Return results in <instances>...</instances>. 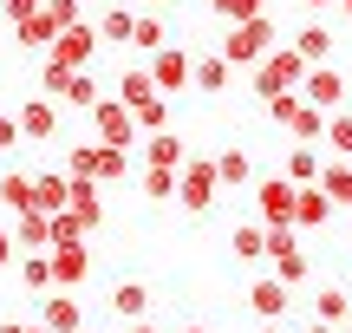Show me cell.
I'll use <instances>...</instances> for the list:
<instances>
[{"mask_svg":"<svg viewBox=\"0 0 352 333\" xmlns=\"http://www.w3.org/2000/svg\"><path fill=\"white\" fill-rule=\"evenodd\" d=\"M280 46V33H274V13H254V20H235L222 33V59L228 65H261L267 52Z\"/></svg>","mask_w":352,"mask_h":333,"instance_id":"6da1fadb","label":"cell"},{"mask_svg":"<svg viewBox=\"0 0 352 333\" xmlns=\"http://www.w3.org/2000/svg\"><path fill=\"white\" fill-rule=\"evenodd\" d=\"M222 183H215V157H189L183 170H176V203L189 209V216H209L215 203H222Z\"/></svg>","mask_w":352,"mask_h":333,"instance_id":"7a4b0ae2","label":"cell"},{"mask_svg":"<svg viewBox=\"0 0 352 333\" xmlns=\"http://www.w3.org/2000/svg\"><path fill=\"white\" fill-rule=\"evenodd\" d=\"M307 72H314V65L300 59V46H274L261 65H254V92H261V98H267V92H300Z\"/></svg>","mask_w":352,"mask_h":333,"instance_id":"3957f363","label":"cell"},{"mask_svg":"<svg viewBox=\"0 0 352 333\" xmlns=\"http://www.w3.org/2000/svg\"><path fill=\"white\" fill-rule=\"evenodd\" d=\"M91 125H98V144H124V151H138V144H144V131H138V111H131V105L118 98V92L91 105Z\"/></svg>","mask_w":352,"mask_h":333,"instance_id":"277c9868","label":"cell"},{"mask_svg":"<svg viewBox=\"0 0 352 333\" xmlns=\"http://www.w3.org/2000/svg\"><path fill=\"white\" fill-rule=\"evenodd\" d=\"M294 203H300V183H287V177H254V209H261L267 229H294Z\"/></svg>","mask_w":352,"mask_h":333,"instance_id":"5b68a950","label":"cell"},{"mask_svg":"<svg viewBox=\"0 0 352 333\" xmlns=\"http://www.w3.org/2000/svg\"><path fill=\"white\" fill-rule=\"evenodd\" d=\"M287 308H294V288L280 281V275L254 268V281H248V314H254V321H280Z\"/></svg>","mask_w":352,"mask_h":333,"instance_id":"8992f818","label":"cell"},{"mask_svg":"<svg viewBox=\"0 0 352 333\" xmlns=\"http://www.w3.org/2000/svg\"><path fill=\"white\" fill-rule=\"evenodd\" d=\"M104 46V33H98V26H85V20H78V26H65V33L59 39H52V59H65V65H72V72H78V65H91V52H98Z\"/></svg>","mask_w":352,"mask_h":333,"instance_id":"52a82bcc","label":"cell"},{"mask_svg":"<svg viewBox=\"0 0 352 333\" xmlns=\"http://www.w3.org/2000/svg\"><path fill=\"white\" fill-rule=\"evenodd\" d=\"M20 131H26V144H52L59 138V98L33 92V98L20 105Z\"/></svg>","mask_w":352,"mask_h":333,"instance_id":"ba28073f","label":"cell"},{"mask_svg":"<svg viewBox=\"0 0 352 333\" xmlns=\"http://www.w3.org/2000/svg\"><path fill=\"white\" fill-rule=\"evenodd\" d=\"M151 78H157V92H189L196 59H189L183 46H164V52H151Z\"/></svg>","mask_w":352,"mask_h":333,"instance_id":"9c48e42d","label":"cell"},{"mask_svg":"<svg viewBox=\"0 0 352 333\" xmlns=\"http://www.w3.org/2000/svg\"><path fill=\"white\" fill-rule=\"evenodd\" d=\"M39 327H52V333H78L85 327V308L72 301V288H52V294L39 301Z\"/></svg>","mask_w":352,"mask_h":333,"instance_id":"30bf717a","label":"cell"},{"mask_svg":"<svg viewBox=\"0 0 352 333\" xmlns=\"http://www.w3.org/2000/svg\"><path fill=\"white\" fill-rule=\"evenodd\" d=\"M138 164H151V170H183L189 151H183V138H176V131H151V138L138 144Z\"/></svg>","mask_w":352,"mask_h":333,"instance_id":"8fae6325","label":"cell"},{"mask_svg":"<svg viewBox=\"0 0 352 333\" xmlns=\"http://www.w3.org/2000/svg\"><path fill=\"white\" fill-rule=\"evenodd\" d=\"M300 98L320 105V111H340V105H346V78L333 72V65H314V72H307V85H300Z\"/></svg>","mask_w":352,"mask_h":333,"instance_id":"7c38bea8","label":"cell"},{"mask_svg":"<svg viewBox=\"0 0 352 333\" xmlns=\"http://www.w3.org/2000/svg\"><path fill=\"white\" fill-rule=\"evenodd\" d=\"M91 275V248L85 242H52V281L59 288H78Z\"/></svg>","mask_w":352,"mask_h":333,"instance_id":"4fadbf2b","label":"cell"},{"mask_svg":"<svg viewBox=\"0 0 352 333\" xmlns=\"http://www.w3.org/2000/svg\"><path fill=\"white\" fill-rule=\"evenodd\" d=\"M65 203H72V177H65V170H39L33 177V209L39 216H59Z\"/></svg>","mask_w":352,"mask_h":333,"instance_id":"5bb4252c","label":"cell"},{"mask_svg":"<svg viewBox=\"0 0 352 333\" xmlns=\"http://www.w3.org/2000/svg\"><path fill=\"white\" fill-rule=\"evenodd\" d=\"M228 255L248 261V268H267V222H241V229L228 235Z\"/></svg>","mask_w":352,"mask_h":333,"instance_id":"9a60e30c","label":"cell"},{"mask_svg":"<svg viewBox=\"0 0 352 333\" xmlns=\"http://www.w3.org/2000/svg\"><path fill=\"white\" fill-rule=\"evenodd\" d=\"M13 268H20V288H26V294H52V288H59V281H52V248H26Z\"/></svg>","mask_w":352,"mask_h":333,"instance_id":"2e32d148","label":"cell"},{"mask_svg":"<svg viewBox=\"0 0 352 333\" xmlns=\"http://www.w3.org/2000/svg\"><path fill=\"white\" fill-rule=\"evenodd\" d=\"M215 183H222V190H248V183H254V164H248V151L222 144V151H215Z\"/></svg>","mask_w":352,"mask_h":333,"instance_id":"e0dca14e","label":"cell"},{"mask_svg":"<svg viewBox=\"0 0 352 333\" xmlns=\"http://www.w3.org/2000/svg\"><path fill=\"white\" fill-rule=\"evenodd\" d=\"M327 222H333V196L320 183H307L300 203H294V229H327Z\"/></svg>","mask_w":352,"mask_h":333,"instance_id":"ac0fdd59","label":"cell"},{"mask_svg":"<svg viewBox=\"0 0 352 333\" xmlns=\"http://www.w3.org/2000/svg\"><path fill=\"white\" fill-rule=\"evenodd\" d=\"M320 170H327L320 144H294V151H287V164H280V177H287V183H300V190H307V183H320Z\"/></svg>","mask_w":352,"mask_h":333,"instance_id":"d6986e66","label":"cell"},{"mask_svg":"<svg viewBox=\"0 0 352 333\" xmlns=\"http://www.w3.org/2000/svg\"><path fill=\"white\" fill-rule=\"evenodd\" d=\"M314 321H333V327L352 321V288H346V281H327V288L314 294Z\"/></svg>","mask_w":352,"mask_h":333,"instance_id":"ffe728a7","label":"cell"},{"mask_svg":"<svg viewBox=\"0 0 352 333\" xmlns=\"http://www.w3.org/2000/svg\"><path fill=\"white\" fill-rule=\"evenodd\" d=\"M111 314L118 321H144V314H151V288L144 281H118L111 288Z\"/></svg>","mask_w":352,"mask_h":333,"instance_id":"44dd1931","label":"cell"},{"mask_svg":"<svg viewBox=\"0 0 352 333\" xmlns=\"http://www.w3.org/2000/svg\"><path fill=\"white\" fill-rule=\"evenodd\" d=\"M228 78H235V65H228L222 46H215V52H202V59H196V78H189V85H196V92H228Z\"/></svg>","mask_w":352,"mask_h":333,"instance_id":"7402d4cb","label":"cell"},{"mask_svg":"<svg viewBox=\"0 0 352 333\" xmlns=\"http://www.w3.org/2000/svg\"><path fill=\"white\" fill-rule=\"evenodd\" d=\"M13 242H20V248H52V216L20 209V216H13Z\"/></svg>","mask_w":352,"mask_h":333,"instance_id":"603a6c76","label":"cell"},{"mask_svg":"<svg viewBox=\"0 0 352 333\" xmlns=\"http://www.w3.org/2000/svg\"><path fill=\"white\" fill-rule=\"evenodd\" d=\"M320 190L333 196V209H352V157H333V164L320 170Z\"/></svg>","mask_w":352,"mask_h":333,"instance_id":"cb8c5ba5","label":"cell"},{"mask_svg":"<svg viewBox=\"0 0 352 333\" xmlns=\"http://www.w3.org/2000/svg\"><path fill=\"white\" fill-rule=\"evenodd\" d=\"M0 209H7V216L33 209V170H7V177H0Z\"/></svg>","mask_w":352,"mask_h":333,"instance_id":"d4e9b609","label":"cell"},{"mask_svg":"<svg viewBox=\"0 0 352 333\" xmlns=\"http://www.w3.org/2000/svg\"><path fill=\"white\" fill-rule=\"evenodd\" d=\"M13 39H20V46H33V52H46L52 39H59V20H52L46 7H39L33 20H20V26H13Z\"/></svg>","mask_w":352,"mask_h":333,"instance_id":"484cf974","label":"cell"},{"mask_svg":"<svg viewBox=\"0 0 352 333\" xmlns=\"http://www.w3.org/2000/svg\"><path fill=\"white\" fill-rule=\"evenodd\" d=\"M287 46H300V59H307V65H327V52H333V33H327L320 20H307L300 33L287 39Z\"/></svg>","mask_w":352,"mask_h":333,"instance_id":"4316f807","label":"cell"},{"mask_svg":"<svg viewBox=\"0 0 352 333\" xmlns=\"http://www.w3.org/2000/svg\"><path fill=\"white\" fill-rule=\"evenodd\" d=\"M327 118H333V111L300 105V111H294V125H287V138H294V144H327Z\"/></svg>","mask_w":352,"mask_h":333,"instance_id":"83f0119b","label":"cell"},{"mask_svg":"<svg viewBox=\"0 0 352 333\" xmlns=\"http://www.w3.org/2000/svg\"><path fill=\"white\" fill-rule=\"evenodd\" d=\"M118 98H124L131 111H138V105H151V98H157V78H151V65H131V72L118 78Z\"/></svg>","mask_w":352,"mask_h":333,"instance_id":"f1b7e54d","label":"cell"},{"mask_svg":"<svg viewBox=\"0 0 352 333\" xmlns=\"http://www.w3.org/2000/svg\"><path fill=\"white\" fill-rule=\"evenodd\" d=\"M131 46H138L144 59H151V52H164V20H157L151 7H144V13H138V26H131Z\"/></svg>","mask_w":352,"mask_h":333,"instance_id":"f546056e","label":"cell"},{"mask_svg":"<svg viewBox=\"0 0 352 333\" xmlns=\"http://www.w3.org/2000/svg\"><path fill=\"white\" fill-rule=\"evenodd\" d=\"M65 85H72V65H65V59H52V52H46V65H39V92L65 105Z\"/></svg>","mask_w":352,"mask_h":333,"instance_id":"4dcf8cb0","label":"cell"},{"mask_svg":"<svg viewBox=\"0 0 352 333\" xmlns=\"http://www.w3.org/2000/svg\"><path fill=\"white\" fill-rule=\"evenodd\" d=\"M138 190L151 196V203H170V196H176V170H151V164H144L138 170Z\"/></svg>","mask_w":352,"mask_h":333,"instance_id":"1f68e13d","label":"cell"},{"mask_svg":"<svg viewBox=\"0 0 352 333\" xmlns=\"http://www.w3.org/2000/svg\"><path fill=\"white\" fill-rule=\"evenodd\" d=\"M98 98H104V92H98V78H91L85 65H78V72H72V85H65V105H78V111H91Z\"/></svg>","mask_w":352,"mask_h":333,"instance_id":"d6a6232c","label":"cell"},{"mask_svg":"<svg viewBox=\"0 0 352 333\" xmlns=\"http://www.w3.org/2000/svg\"><path fill=\"white\" fill-rule=\"evenodd\" d=\"M131 26H138V7H104L98 33H104V39H124V46H131Z\"/></svg>","mask_w":352,"mask_h":333,"instance_id":"836d02e7","label":"cell"},{"mask_svg":"<svg viewBox=\"0 0 352 333\" xmlns=\"http://www.w3.org/2000/svg\"><path fill=\"white\" fill-rule=\"evenodd\" d=\"M65 177H98V144H65Z\"/></svg>","mask_w":352,"mask_h":333,"instance_id":"e575fe53","label":"cell"},{"mask_svg":"<svg viewBox=\"0 0 352 333\" xmlns=\"http://www.w3.org/2000/svg\"><path fill=\"white\" fill-rule=\"evenodd\" d=\"M327 151L333 157H352V111H333L327 118Z\"/></svg>","mask_w":352,"mask_h":333,"instance_id":"d590c367","label":"cell"},{"mask_svg":"<svg viewBox=\"0 0 352 333\" xmlns=\"http://www.w3.org/2000/svg\"><path fill=\"white\" fill-rule=\"evenodd\" d=\"M261 105H267V118H274V125H280V131H287V125H294V111H300V105H307V98H300V92H267V98H261Z\"/></svg>","mask_w":352,"mask_h":333,"instance_id":"8d00e7d4","label":"cell"},{"mask_svg":"<svg viewBox=\"0 0 352 333\" xmlns=\"http://www.w3.org/2000/svg\"><path fill=\"white\" fill-rule=\"evenodd\" d=\"M254 13H267V0H215V20H222V26L254 20Z\"/></svg>","mask_w":352,"mask_h":333,"instance_id":"74e56055","label":"cell"},{"mask_svg":"<svg viewBox=\"0 0 352 333\" xmlns=\"http://www.w3.org/2000/svg\"><path fill=\"white\" fill-rule=\"evenodd\" d=\"M138 131L151 138V131H170V105H164V92H157L151 105H138Z\"/></svg>","mask_w":352,"mask_h":333,"instance_id":"f35d334b","label":"cell"},{"mask_svg":"<svg viewBox=\"0 0 352 333\" xmlns=\"http://www.w3.org/2000/svg\"><path fill=\"white\" fill-rule=\"evenodd\" d=\"M85 235H91V229L72 216V209H59V216H52V242H85Z\"/></svg>","mask_w":352,"mask_h":333,"instance_id":"ab89813d","label":"cell"},{"mask_svg":"<svg viewBox=\"0 0 352 333\" xmlns=\"http://www.w3.org/2000/svg\"><path fill=\"white\" fill-rule=\"evenodd\" d=\"M26 131H20V111H0V151H20Z\"/></svg>","mask_w":352,"mask_h":333,"instance_id":"60d3db41","label":"cell"},{"mask_svg":"<svg viewBox=\"0 0 352 333\" xmlns=\"http://www.w3.org/2000/svg\"><path fill=\"white\" fill-rule=\"evenodd\" d=\"M39 7H46V0H0V13H7V26H20V20H33Z\"/></svg>","mask_w":352,"mask_h":333,"instance_id":"b9f144b4","label":"cell"},{"mask_svg":"<svg viewBox=\"0 0 352 333\" xmlns=\"http://www.w3.org/2000/svg\"><path fill=\"white\" fill-rule=\"evenodd\" d=\"M46 13L59 20V33H65V26H78V0H46Z\"/></svg>","mask_w":352,"mask_h":333,"instance_id":"7bdbcfd3","label":"cell"},{"mask_svg":"<svg viewBox=\"0 0 352 333\" xmlns=\"http://www.w3.org/2000/svg\"><path fill=\"white\" fill-rule=\"evenodd\" d=\"M13 261H20V242H13V229H0V275H7Z\"/></svg>","mask_w":352,"mask_h":333,"instance_id":"ee69618b","label":"cell"},{"mask_svg":"<svg viewBox=\"0 0 352 333\" xmlns=\"http://www.w3.org/2000/svg\"><path fill=\"white\" fill-rule=\"evenodd\" d=\"M124 333H164V327H157L151 314H144V321H124Z\"/></svg>","mask_w":352,"mask_h":333,"instance_id":"f6af8a7d","label":"cell"},{"mask_svg":"<svg viewBox=\"0 0 352 333\" xmlns=\"http://www.w3.org/2000/svg\"><path fill=\"white\" fill-rule=\"evenodd\" d=\"M300 7H307V13H320V7H340V0H300Z\"/></svg>","mask_w":352,"mask_h":333,"instance_id":"bcb514c9","label":"cell"},{"mask_svg":"<svg viewBox=\"0 0 352 333\" xmlns=\"http://www.w3.org/2000/svg\"><path fill=\"white\" fill-rule=\"evenodd\" d=\"M144 7H151V13H170V7H176V0H144Z\"/></svg>","mask_w":352,"mask_h":333,"instance_id":"7dc6e473","label":"cell"},{"mask_svg":"<svg viewBox=\"0 0 352 333\" xmlns=\"http://www.w3.org/2000/svg\"><path fill=\"white\" fill-rule=\"evenodd\" d=\"M307 333H340V327H333V321H314V327H307Z\"/></svg>","mask_w":352,"mask_h":333,"instance_id":"c3c4849f","label":"cell"},{"mask_svg":"<svg viewBox=\"0 0 352 333\" xmlns=\"http://www.w3.org/2000/svg\"><path fill=\"white\" fill-rule=\"evenodd\" d=\"M0 333H26V327H20V321H0Z\"/></svg>","mask_w":352,"mask_h":333,"instance_id":"681fc988","label":"cell"},{"mask_svg":"<svg viewBox=\"0 0 352 333\" xmlns=\"http://www.w3.org/2000/svg\"><path fill=\"white\" fill-rule=\"evenodd\" d=\"M261 333H287V327H280V321H261Z\"/></svg>","mask_w":352,"mask_h":333,"instance_id":"f907efd6","label":"cell"},{"mask_svg":"<svg viewBox=\"0 0 352 333\" xmlns=\"http://www.w3.org/2000/svg\"><path fill=\"white\" fill-rule=\"evenodd\" d=\"M340 13H346V20H352V0H340Z\"/></svg>","mask_w":352,"mask_h":333,"instance_id":"816d5d0a","label":"cell"},{"mask_svg":"<svg viewBox=\"0 0 352 333\" xmlns=\"http://www.w3.org/2000/svg\"><path fill=\"white\" fill-rule=\"evenodd\" d=\"M26 333H52V327H39V321H33V327H26Z\"/></svg>","mask_w":352,"mask_h":333,"instance_id":"f5cc1de1","label":"cell"},{"mask_svg":"<svg viewBox=\"0 0 352 333\" xmlns=\"http://www.w3.org/2000/svg\"><path fill=\"white\" fill-rule=\"evenodd\" d=\"M183 333H209V327H183Z\"/></svg>","mask_w":352,"mask_h":333,"instance_id":"db71d44e","label":"cell"},{"mask_svg":"<svg viewBox=\"0 0 352 333\" xmlns=\"http://www.w3.org/2000/svg\"><path fill=\"white\" fill-rule=\"evenodd\" d=\"M346 288H352V268H346Z\"/></svg>","mask_w":352,"mask_h":333,"instance_id":"11a10c76","label":"cell"},{"mask_svg":"<svg viewBox=\"0 0 352 333\" xmlns=\"http://www.w3.org/2000/svg\"><path fill=\"white\" fill-rule=\"evenodd\" d=\"M78 333H91V327H78Z\"/></svg>","mask_w":352,"mask_h":333,"instance_id":"9f6ffc18","label":"cell"},{"mask_svg":"<svg viewBox=\"0 0 352 333\" xmlns=\"http://www.w3.org/2000/svg\"><path fill=\"white\" fill-rule=\"evenodd\" d=\"M346 333H352V321H346Z\"/></svg>","mask_w":352,"mask_h":333,"instance_id":"6f0895ef","label":"cell"},{"mask_svg":"<svg viewBox=\"0 0 352 333\" xmlns=\"http://www.w3.org/2000/svg\"><path fill=\"white\" fill-rule=\"evenodd\" d=\"M209 7H215V0H209Z\"/></svg>","mask_w":352,"mask_h":333,"instance_id":"680465c9","label":"cell"}]
</instances>
